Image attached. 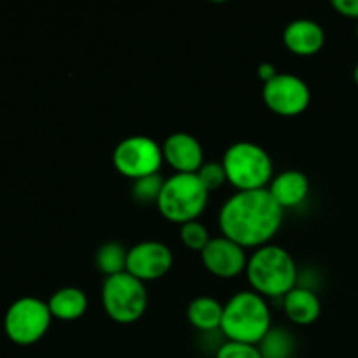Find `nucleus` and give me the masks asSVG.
I'll return each mask as SVG.
<instances>
[{
  "label": "nucleus",
  "mask_w": 358,
  "mask_h": 358,
  "mask_svg": "<svg viewBox=\"0 0 358 358\" xmlns=\"http://www.w3.org/2000/svg\"><path fill=\"white\" fill-rule=\"evenodd\" d=\"M283 210L271 198L268 189L236 191L226 199L219 212V227L222 236L243 248L269 245L280 231Z\"/></svg>",
  "instance_id": "1"
},
{
  "label": "nucleus",
  "mask_w": 358,
  "mask_h": 358,
  "mask_svg": "<svg viewBox=\"0 0 358 358\" xmlns=\"http://www.w3.org/2000/svg\"><path fill=\"white\" fill-rule=\"evenodd\" d=\"M247 278L252 290L262 297H285L297 287V266L290 252L278 245H264L254 250L247 262Z\"/></svg>",
  "instance_id": "2"
},
{
  "label": "nucleus",
  "mask_w": 358,
  "mask_h": 358,
  "mask_svg": "<svg viewBox=\"0 0 358 358\" xmlns=\"http://www.w3.org/2000/svg\"><path fill=\"white\" fill-rule=\"evenodd\" d=\"M271 331V313L266 297L254 290H241L224 304L220 332L226 341L259 345Z\"/></svg>",
  "instance_id": "3"
},
{
  "label": "nucleus",
  "mask_w": 358,
  "mask_h": 358,
  "mask_svg": "<svg viewBox=\"0 0 358 358\" xmlns=\"http://www.w3.org/2000/svg\"><path fill=\"white\" fill-rule=\"evenodd\" d=\"M227 184L236 191L268 189L273 180V161L268 150L254 142H236L227 147L222 157Z\"/></svg>",
  "instance_id": "4"
},
{
  "label": "nucleus",
  "mask_w": 358,
  "mask_h": 358,
  "mask_svg": "<svg viewBox=\"0 0 358 358\" xmlns=\"http://www.w3.org/2000/svg\"><path fill=\"white\" fill-rule=\"evenodd\" d=\"M208 194L196 173H173L164 180L156 206L164 219L182 226L198 220L208 205Z\"/></svg>",
  "instance_id": "5"
},
{
  "label": "nucleus",
  "mask_w": 358,
  "mask_h": 358,
  "mask_svg": "<svg viewBox=\"0 0 358 358\" xmlns=\"http://www.w3.org/2000/svg\"><path fill=\"white\" fill-rule=\"evenodd\" d=\"M101 304L110 320L122 325L135 324L149 304L145 283L126 271L108 276L101 285Z\"/></svg>",
  "instance_id": "6"
},
{
  "label": "nucleus",
  "mask_w": 358,
  "mask_h": 358,
  "mask_svg": "<svg viewBox=\"0 0 358 358\" xmlns=\"http://www.w3.org/2000/svg\"><path fill=\"white\" fill-rule=\"evenodd\" d=\"M52 315L45 301L24 296L14 301L3 317V331L13 343L30 346L41 341L49 331Z\"/></svg>",
  "instance_id": "7"
},
{
  "label": "nucleus",
  "mask_w": 358,
  "mask_h": 358,
  "mask_svg": "<svg viewBox=\"0 0 358 358\" xmlns=\"http://www.w3.org/2000/svg\"><path fill=\"white\" fill-rule=\"evenodd\" d=\"M163 161V149L159 143L143 135H133L121 140L112 152L115 170L133 182L159 173Z\"/></svg>",
  "instance_id": "8"
},
{
  "label": "nucleus",
  "mask_w": 358,
  "mask_h": 358,
  "mask_svg": "<svg viewBox=\"0 0 358 358\" xmlns=\"http://www.w3.org/2000/svg\"><path fill=\"white\" fill-rule=\"evenodd\" d=\"M262 100L266 107L282 117H296L306 112L311 101L308 84L292 73H278L262 87Z\"/></svg>",
  "instance_id": "9"
},
{
  "label": "nucleus",
  "mask_w": 358,
  "mask_h": 358,
  "mask_svg": "<svg viewBox=\"0 0 358 358\" xmlns=\"http://www.w3.org/2000/svg\"><path fill=\"white\" fill-rule=\"evenodd\" d=\"M171 266H173V254L170 247L161 241L147 240L128 250L126 273L143 283L163 278Z\"/></svg>",
  "instance_id": "10"
},
{
  "label": "nucleus",
  "mask_w": 358,
  "mask_h": 358,
  "mask_svg": "<svg viewBox=\"0 0 358 358\" xmlns=\"http://www.w3.org/2000/svg\"><path fill=\"white\" fill-rule=\"evenodd\" d=\"M201 262L217 278H234L247 269L248 257L245 248L226 236L212 238L201 250Z\"/></svg>",
  "instance_id": "11"
},
{
  "label": "nucleus",
  "mask_w": 358,
  "mask_h": 358,
  "mask_svg": "<svg viewBox=\"0 0 358 358\" xmlns=\"http://www.w3.org/2000/svg\"><path fill=\"white\" fill-rule=\"evenodd\" d=\"M163 159L175 173H198L205 164L203 147L196 136L189 133H171L161 145Z\"/></svg>",
  "instance_id": "12"
},
{
  "label": "nucleus",
  "mask_w": 358,
  "mask_h": 358,
  "mask_svg": "<svg viewBox=\"0 0 358 358\" xmlns=\"http://www.w3.org/2000/svg\"><path fill=\"white\" fill-rule=\"evenodd\" d=\"M283 44L297 56L317 55L325 44V31L313 20H294L283 30Z\"/></svg>",
  "instance_id": "13"
},
{
  "label": "nucleus",
  "mask_w": 358,
  "mask_h": 358,
  "mask_svg": "<svg viewBox=\"0 0 358 358\" xmlns=\"http://www.w3.org/2000/svg\"><path fill=\"white\" fill-rule=\"evenodd\" d=\"M268 191L282 210L296 208L310 194V180L301 170H285L273 177Z\"/></svg>",
  "instance_id": "14"
},
{
  "label": "nucleus",
  "mask_w": 358,
  "mask_h": 358,
  "mask_svg": "<svg viewBox=\"0 0 358 358\" xmlns=\"http://www.w3.org/2000/svg\"><path fill=\"white\" fill-rule=\"evenodd\" d=\"M283 311L296 325H311L320 317L322 303L313 290L297 285L283 297Z\"/></svg>",
  "instance_id": "15"
},
{
  "label": "nucleus",
  "mask_w": 358,
  "mask_h": 358,
  "mask_svg": "<svg viewBox=\"0 0 358 358\" xmlns=\"http://www.w3.org/2000/svg\"><path fill=\"white\" fill-rule=\"evenodd\" d=\"M52 318L63 322H72L83 317L87 310V297L77 287H63L56 290L48 301Z\"/></svg>",
  "instance_id": "16"
},
{
  "label": "nucleus",
  "mask_w": 358,
  "mask_h": 358,
  "mask_svg": "<svg viewBox=\"0 0 358 358\" xmlns=\"http://www.w3.org/2000/svg\"><path fill=\"white\" fill-rule=\"evenodd\" d=\"M224 306L217 299L210 296L196 297L187 308V320L194 329L201 332H212L222 324Z\"/></svg>",
  "instance_id": "17"
},
{
  "label": "nucleus",
  "mask_w": 358,
  "mask_h": 358,
  "mask_svg": "<svg viewBox=\"0 0 358 358\" xmlns=\"http://www.w3.org/2000/svg\"><path fill=\"white\" fill-rule=\"evenodd\" d=\"M262 358H292L296 350V341L292 334L285 329H273L262 338L257 345Z\"/></svg>",
  "instance_id": "18"
},
{
  "label": "nucleus",
  "mask_w": 358,
  "mask_h": 358,
  "mask_svg": "<svg viewBox=\"0 0 358 358\" xmlns=\"http://www.w3.org/2000/svg\"><path fill=\"white\" fill-rule=\"evenodd\" d=\"M128 250L117 241H107L96 252V268L105 276H115L126 271Z\"/></svg>",
  "instance_id": "19"
},
{
  "label": "nucleus",
  "mask_w": 358,
  "mask_h": 358,
  "mask_svg": "<svg viewBox=\"0 0 358 358\" xmlns=\"http://www.w3.org/2000/svg\"><path fill=\"white\" fill-rule=\"evenodd\" d=\"M164 180L161 175H150V177L138 178L133 182L131 194L138 203H157Z\"/></svg>",
  "instance_id": "20"
},
{
  "label": "nucleus",
  "mask_w": 358,
  "mask_h": 358,
  "mask_svg": "<svg viewBox=\"0 0 358 358\" xmlns=\"http://www.w3.org/2000/svg\"><path fill=\"white\" fill-rule=\"evenodd\" d=\"M180 240L189 250H194L201 254V250L208 245L212 236H210L208 229L199 220H192V222L182 224L180 226Z\"/></svg>",
  "instance_id": "21"
},
{
  "label": "nucleus",
  "mask_w": 358,
  "mask_h": 358,
  "mask_svg": "<svg viewBox=\"0 0 358 358\" xmlns=\"http://www.w3.org/2000/svg\"><path fill=\"white\" fill-rule=\"evenodd\" d=\"M196 175H198L199 182H201L203 187L208 192L217 191V189H220L227 182L222 163H217V161H208V163H205L199 168V171Z\"/></svg>",
  "instance_id": "22"
},
{
  "label": "nucleus",
  "mask_w": 358,
  "mask_h": 358,
  "mask_svg": "<svg viewBox=\"0 0 358 358\" xmlns=\"http://www.w3.org/2000/svg\"><path fill=\"white\" fill-rule=\"evenodd\" d=\"M215 358H262L257 345H247V343L226 341L219 346Z\"/></svg>",
  "instance_id": "23"
},
{
  "label": "nucleus",
  "mask_w": 358,
  "mask_h": 358,
  "mask_svg": "<svg viewBox=\"0 0 358 358\" xmlns=\"http://www.w3.org/2000/svg\"><path fill=\"white\" fill-rule=\"evenodd\" d=\"M332 7L341 16L358 21V0H332Z\"/></svg>",
  "instance_id": "24"
},
{
  "label": "nucleus",
  "mask_w": 358,
  "mask_h": 358,
  "mask_svg": "<svg viewBox=\"0 0 358 358\" xmlns=\"http://www.w3.org/2000/svg\"><path fill=\"white\" fill-rule=\"evenodd\" d=\"M257 73H259V79L266 84L269 83V80L275 79L280 72H276L275 65H271V63H262V65H259Z\"/></svg>",
  "instance_id": "25"
},
{
  "label": "nucleus",
  "mask_w": 358,
  "mask_h": 358,
  "mask_svg": "<svg viewBox=\"0 0 358 358\" xmlns=\"http://www.w3.org/2000/svg\"><path fill=\"white\" fill-rule=\"evenodd\" d=\"M353 79H355V84L358 86V63H357L355 70H353Z\"/></svg>",
  "instance_id": "26"
},
{
  "label": "nucleus",
  "mask_w": 358,
  "mask_h": 358,
  "mask_svg": "<svg viewBox=\"0 0 358 358\" xmlns=\"http://www.w3.org/2000/svg\"><path fill=\"white\" fill-rule=\"evenodd\" d=\"M355 31H357V38H358V21H357V28H355Z\"/></svg>",
  "instance_id": "27"
}]
</instances>
